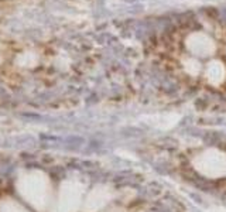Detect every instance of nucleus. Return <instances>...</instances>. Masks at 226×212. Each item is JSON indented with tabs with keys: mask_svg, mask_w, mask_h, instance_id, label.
Here are the masks:
<instances>
[{
	"mask_svg": "<svg viewBox=\"0 0 226 212\" xmlns=\"http://www.w3.org/2000/svg\"><path fill=\"white\" fill-rule=\"evenodd\" d=\"M196 168L205 175L219 177L226 174V156L219 151H206L196 158Z\"/></svg>",
	"mask_w": 226,
	"mask_h": 212,
	"instance_id": "1",
	"label": "nucleus"
}]
</instances>
